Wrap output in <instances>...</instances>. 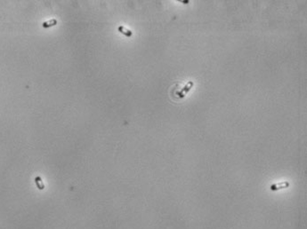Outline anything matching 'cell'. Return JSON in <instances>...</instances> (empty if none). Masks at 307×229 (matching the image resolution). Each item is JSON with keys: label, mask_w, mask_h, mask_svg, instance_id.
<instances>
[{"label": "cell", "mask_w": 307, "mask_h": 229, "mask_svg": "<svg viewBox=\"0 0 307 229\" xmlns=\"http://www.w3.org/2000/svg\"><path fill=\"white\" fill-rule=\"evenodd\" d=\"M56 24H57V20H55V19H52V20H47V21L43 22L42 26H43V28H45V29H48V28L55 26Z\"/></svg>", "instance_id": "obj_1"}, {"label": "cell", "mask_w": 307, "mask_h": 229, "mask_svg": "<svg viewBox=\"0 0 307 229\" xmlns=\"http://www.w3.org/2000/svg\"><path fill=\"white\" fill-rule=\"evenodd\" d=\"M35 182H36V185H37L38 188L39 190H43L45 188V184H44L43 180H42V178H41L39 176L35 178Z\"/></svg>", "instance_id": "obj_2"}, {"label": "cell", "mask_w": 307, "mask_h": 229, "mask_svg": "<svg viewBox=\"0 0 307 229\" xmlns=\"http://www.w3.org/2000/svg\"><path fill=\"white\" fill-rule=\"evenodd\" d=\"M119 30H120L122 34L126 35L127 37H131V36H132V32H131L130 30L127 29H125L124 27H120V28H119Z\"/></svg>", "instance_id": "obj_3"}]
</instances>
